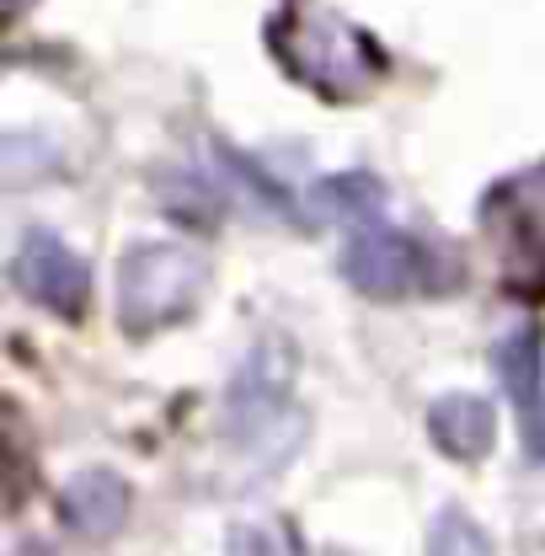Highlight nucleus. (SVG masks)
<instances>
[{
    "instance_id": "nucleus-5",
    "label": "nucleus",
    "mask_w": 545,
    "mask_h": 556,
    "mask_svg": "<svg viewBox=\"0 0 545 556\" xmlns=\"http://www.w3.org/2000/svg\"><path fill=\"white\" fill-rule=\"evenodd\" d=\"M342 278L369 300H402L428 294L439 283V252L391 225H358L342 247Z\"/></svg>"
},
{
    "instance_id": "nucleus-7",
    "label": "nucleus",
    "mask_w": 545,
    "mask_h": 556,
    "mask_svg": "<svg viewBox=\"0 0 545 556\" xmlns=\"http://www.w3.org/2000/svg\"><path fill=\"white\" fill-rule=\"evenodd\" d=\"M492 358H497V380H503V391L514 402V417H519L524 455L535 466H545V327L541 321L514 327Z\"/></svg>"
},
{
    "instance_id": "nucleus-1",
    "label": "nucleus",
    "mask_w": 545,
    "mask_h": 556,
    "mask_svg": "<svg viewBox=\"0 0 545 556\" xmlns=\"http://www.w3.org/2000/svg\"><path fill=\"white\" fill-rule=\"evenodd\" d=\"M268 49L327 102H358L391 75V54L327 0H283L268 16Z\"/></svg>"
},
{
    "instance_id": "nucleus-9",
    "label": "nucleus",
    "mask_w": 545,
    "mask_h": 556,
    "mask_svg": "<svg viewBox=\"0 0 545 556\" xmlns=\"http://www.w3.org/2000/svg\"><path fill=\"white\" fill-rule=\"evenodd\" d=\"M428 433H433V444H439L449 460H460V466L486 460V455H492V444H497V417H492V402H481V396H471V391L439 396V402L428 407Z\"/></svg>"
},
{
    "instance_id": "nucleus-12",
    "label": "nucleus",
    "mask_w": 545,
    "mask_h": 556,
    "mask_svg": "<svg viewBox=\"0 0 545 556\" xmlns=\"http://www.w3.org/2000/svg\"><path fill=\"white\" fill-rule=\"evenodd\" d=\"M428 556H492V546H486V535L471 514L439 508L433 525H428Z\"/></svg>"
},
{
    "instance_id": "nucleus-13",
    "label": "nucleus",
    "mask_w": 545,
    "mask_h": 556,
    "mask_svg": "<svg viewBox=\"0 0 545 556\" xmlns=\"http://www.w3.org/2000/svg\"><path fill=\"white\" fill-rule=\"evenodd\" d=\"M27 5H33V0H0V16H5V22H16Z\"/></svg>"
},
{
    "instance_id": "nucleus-3",
    "label": "nucleus",
    "mask_w": 545,
    "mask_h": 556,
    "mask_svg": "<svg viewBox=\"0 0 545 556\" xmlns=\"http://www.w3.org/2000/svg\"><path fill=\"white\" fill-rule=\"evenodd\" d=\"M289 375H294V353L283 338H268L257 348L230 391V433L241 450L268 455V466H283V455L294 450V439L305 433V417L289 402Z\"/></svg>"
},
{
    "instance_id": "nucleus-6",
    "label": "nucleus",
    "mask_w": 545,
    "mask_h": 556,
    "mask_svg": "<svg viewBox=\"0 0 545 556\" xmlns=\"http://www.w3.org/2000/svg\"><path fill=\"white\" fill-rule=\"evenodd\" d=\"M11 278H16V289H22L33 305H43V311H54V316H65V321H75V316L86 311V300H91L86 263L69 252L54 230H27V236H22V247H16V257H11Z\"/></svg>"
},
{
    "instance_id": "nucleus-8",
    "label": "nucleus",
    "mask_w": 545,
    "mask_h": 556,
    "mask_svg": "<svg viewBox=\"0 0 545 556\" xmlns=\"http://www.w3.org/2000/svg\"><path fill=\"white\" fill-rule=\"evenodd\" d=\"M60 508H65V525L75 535L107 541V535H118L124 519H129V482H124L118 471H107V466H91V471L69 477Z\"/></svg>"
},
{
    "instance_id": "nucleus-2",
    "label": "nucleus",
    "mask_w": 545,
    "mask_h": 556,
    "mask_svg": "<svg viewBox=\"0 0 545 556\" xmlns=\"http://www.w3.org/2000/svg\"><path fill=\"white\" fill-rule=\"evenodd\" d=\"M208 294V257L172 241H139L118 263V321L129 338H155L188 321Z\"/></svg>"
},
{
    "instance_id": "nucleus-10",
    "label": "nucleus",
    "mask_w": 545,
    "mask_h": 556,
    "mask_svg": "<svg viewBox=\"0 0 545 556\" xmlns=\"http://www.w3.org/2000/svg\"><path fill=\"white\" fill-rule=\"evenodd\" d=\"M316 204V219H347V225H375V214L385 204V188L364 172H347V177H332L310 193Z\"/></svg>"
},
{
    "instance_id": "nucleus-4",
    "label": "nucleus",
    "mask_w": 545,
    "mask_h": 556,
    "mask_svg": "<svg viewBox=\"0 0 545 556\" xmlns=\"http://www.w3.org/2000/svg\"><path fill=\"white\" fill-rule=\"evenodd\" d=\"M486 236L497 241L508 294L545 300V161L508 177L486 199Z\"/></svg>"
},
{
    "instance_id": "nucleus-11",
    "label": "nucleus",
    "mask_w": 545,
    "mask_h": 556,
    "mask_svg": "<svg viewBox=\"0 0 545 556\" xmlns=\"http://www.w3.org/2000/svg\"><path fill=\"white\" fill-rule=\"evenodd\" d=\"M225 556H305L300 552V535L289 519H246L230 530Z\"/></svg>"
}]
</instances>
